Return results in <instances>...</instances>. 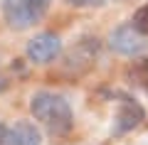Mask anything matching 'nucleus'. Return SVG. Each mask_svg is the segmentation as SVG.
Masks as SVG:
<instances>
[{"mask_svg": "<svg viewBox=\"0 0 148 145\" xmlns=\"http://www.w3.org/2000/svg\"><path fill=\"white\" fill-rule=\"evenodd\" d=\"M30 111L37 123L45 125L52 135H67L74 125L72 108H69L67 99L59 93H52V91L35 93L30 101Z\"/></svg>", "mask_w": 148, "mask_h": 145, "instance_id": "1", "label": "nucleus"}, {"mask_svg": "<svg viewBox=\"0 0 148 145\" xmlns=\"http://www.w3.org/2000/svg\"><path fill=\"white\" fill-rule=\"evenodd\" d=\"M3 17L12 30H27L42 20L47 12L49 0H0Z\"/></svg>", "mask_w": 148, "mask_h": 145, "instance_id": "2", "label": "nucleus"}, {"mask_svg": "<svg viewBox=\"0 0 148 145\" xmlns=\"http://www.w3.org/2000/svg\"><path fill=\"white\" fill-rule=\"evenodd\" d=\"M109 47L114 52L123 54V57H138L148 49V42H146V35L136 30V27L128 22V25H121L111 32L109 37Z\"/></svg>", "mask_w": 148, "mask_h": 145, "instance_id": "3", "label": "nucleus"}, {"mask_svg": "<svg viewBox=\"0 0 148 145\" xmlns=\"http://www.w3.org/2000/svg\"><path fill=\"white\" fill-rule=\"evenodd\" d=\"M146 118V111L131 96H119L116 101V116H114V135H126L133 128L141 125V120Z\"/></svg>", "mask_w": 148, "mask_h": 145, "instance_id": "4", "label": "nucleus"}, {"mask_svg": "<svg viewBox=\"0 0 148 145\" xmlns=\"http://www.w3.org/2000/svg\"><path fill=\"white\" fill-rule=\"evenodd\" d=\"M99 54V39L96 37H82L77 44L69 49V54L64 57V69L74 74H82L91 67V62Z\"/></svg>", "mask_w": 148, "mask_h": 145, "instance_id": "5", "label": "nucleus"}, {"mask_svg": "<svg viewBox=\"0 0 148 145\" xmlns=\"http://www.w3.org/2000/svg\"><path fill=\"white\" fill-rule=\"evenodd\" d=\"M62 52V42H59L57 35H52V32H42V35L32 37L30 42H27V59L35 64H47L52 62V59H57V54Z\"/></svg>", "mask_w": 148, "mask_h": 145, "instance_id": "6", "label": "nucleus"}, {"mask_svg": "<svg viewBox=\"0 0 148 145\" xmlns=\"http://www.w3.org/2000/svg\"><path fill=\"white\" fill-rule=\"evenodd\" d=\"M40 135L32 125H20V128H8L0 125V145H37Z\"/></svg>", "mask_w": 148, "mask_h": 145, "instance_id": "7", "label": "nucleus"}, {"mask_svg": "<svg viewBox=\"0 0 148 145\" xmlns=\"http://www.w3.org/2000/svg\"><path fill=\"white\" fill-rule=\"evenodd\" d=\"M131 76L143 91H148V57L146 59H138L136 64L131 67Z\"/></svg>", "mask_w": 148, "mask_h": 145, "instance_id": "8", "label": "nucleus"}, {"mask_svg": "<svg viewBox=\"0 0 148 145\" xmlns=\"http://www.w3.org/2000/svg\"><path fill=\"white\" fill-rule=\"evenodd\" d=\"M131 25L136 27L141 35H146V37H148V3H146V5H141V7L136 10V15H133Z\"/></svg>", "mask_w": 148, "mask_h": 145, "instance_id": "9", "label": "nucleus"}, {"mask_svg": "<svg viewBox=\"0 0 148 145\" xmlns=\"http://www.w3.org/2000/svg\"><path fill=\"white\" fill-rule=\"evenodd\" d=\"M69 5H74V7H94V5H104V0H69Z\"/></svg>", "mask_w": 148, "mask_h": 145, "instance_id": "10", "label": "nucleus"}, {"mask_svg": "<svg viewBox=\"0 0 148 145\" xmlns=\"http://www.w3.org/2000/svg\"><path fill=\"white\" fill-rule=\"evenodd\" d=\"M5 88H8V81H5V76H3V74H0V93L5 91Z\"/></svg>", "mask_w": 148, "mask_h": 145, "instance_id": "11", "label": "nucleus"}]
</instances>
